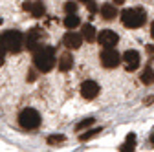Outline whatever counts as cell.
<instances>
[{
    "mask_svg": "<svg viewBox=\"0 0 154 152\" xmlns=\"http://www.w3.org/2000/svg\"><path fill=\"white\" fill-rule=\"evenodd\" d=\"M101 17L105 20H114L116 17H118V11H116V6L114 4H105L101 8Z\"/></svg>",
    "mask_w": 154,
    "mask_h": 152,
    "instance_id": "4fadbf2b",
    "label": "cell"
},
{
    "mask_svg": "<svg viewBox=\"0 0 154 152\" xmlns=\"http://www.w3.org/2000/svg\"><path fill=\"white\" fill-rule=\"evenodd\" d=\"M4 61H6V50H4L2 46H0V66L4 64Z\"/></svg>",
    "mask_w": 154,
    "mask_h": 152,
    "instance_id": "7402d4cb",
    "label": "cell"
},
{
    "mask_svg": "<svg viewBox=\"0 0 154 152\" xmlns=\"http://www.w3.org/2000/svg\"><path fill=\"white\" fill-rule=\"evenodd\" d=\"M83 37H85L88 42H94L95 41V28L92 24H85L83 26Z\"/></svg>",
    "mask_w": 154,
    "mask_h": 152,
    "instance_id": "e0dca14e",
    "label": "cell"
},
{
    "mask_svg": "<svg viewBox=\"0 0 154 152\" xmlns=\"http://www.w3.org/2000/svg\"><path fill=\"white\" fill-rule=\"evenodd\" d=\"M99 61H101V64L105 66V68H118L123 61H121V55L116 51L114 48H105L103 51H101V55H99Z\"/></svg>",
    "mask_w": 154,
    "mask_h": 152,
    "instance_id": "5b68a950",
    "label": "cell"
},
{
    "mask_svg": "<svg viewBox=\"0 0 154 152\" xmlns=\"http://www.w3.org/2000/svg\"><path fill=\"white\" fill-rule=\"evenodd\" d=\"M88 9H90L92 13H95V11H97V6L94 4V0H92V2H88Z\"/></svg>",
    "mask_w": 154,
    "mask_h": 152,
    "instance_id": "603a6c76",
    "label": "cell"
},
{
    "mask_svg": "<svg viewBox=\"0 0 154 152\" xmlns=\"http://www.w3.org/2000/svg\"><path fill=\"white\" fill-rule=\"evenodd\" d=\"M134 148H136V136H134V134H128V136H127V141L119 147V150H121V152H132Z\"/></svg>",
    "mask_w": 154,
    "mask_h": 152,
    "instance_id": "5bb4252c",
    "label": "cell"
},
{
    "mask_svg": "<svg viewBox=\"0 0 154 152\" xmlns=\"http://www.w3.org/2000/svg\"><path fill=\"white\" fill-rule=\"evenodd\" d=\"M121 61H123V64H125V68H127L128 71H134V70L140 68L141 57H140V53H138L136 50H127V51L123 53V57H121Z\"/></svg>",
    "mask_w": 154,
    "mask_h": 152,
    "instance_id": "52a82bcc",
    "label": "cell"
},
{
    "mask_svg": "<svg viewBox=\"0 0 154 152\" xmlns=\"http://www.w3.org/2000/svg\"><path fill=\"white\" fill-rule=\"evenodd\" d=\"M33 64L38 71H50L55 66V51L51 46H38L33 53Z\"/></svg>",
    "mask_w": 154,
    "mask_h": 152,
    "instance_id": "6da1fadb",
    "label": "cell"
},
{
    "mask_svg": "<svg viewBox=\"0 0 154 152\" xmlns=\"http://www.w3.org/2000/svg\"><path fill=\"white\" fill-rule=\"evenodd\" d=\"M112 2H114V4H116V6H121V4H123V2H125V0H112Z\"/></svg>",
    "mask_w": 154,
    "mask_h": 152,
    "instance_id": "d4e9b609",
    "label": "cell"
},
{
    "mask_svg": "<svg viewBox=\"0 0 154 152\" xmlns=\"http://www.w3.org/2000/svg\"><path fill=\"white\" fill-rule=\"evenodd\" d=\"M0 46H2L6 51H11V53H18L22 51L24 48V35L17 29H9V31H4L0 35Z\"/></svg>",
    "mask_w": 154,
    "mask_h": 152,
    "instance_id": "7a4b0ae2",
    "label": "cell"
},
{
    "mask_svg": "<svg viewBox=\"0 0 154 152\" xmlns=\"http://www.w3.org/2000/svg\"><path fill=\"white\" fill-rule=\"evenodd\" d=\"M41 41H42V31L38 29V28H33V29H29V31L26 33V37H24V46H26L28 50L35 51L38 46H41Z\"/></svg>",
    "mask_w": 154,
    "mask_h": 152,
    "instance_id": "8992f818",
    "label": "cell"
},
{
    "mask_svg": "<svg viewBox=\"0 0 154 152\" xmlns=\"http://www.w3.org/2000/svg\"><path fill=\"white\" fill-rule=\"evenodd\" d=\"M26 9H29V13H31V17H35V18H42V15L46 13V8H44V4L42 2H33L31 6H24Z\"/></svg>",
    "mask_w": 154,
    "mask_h": 152,
    "instance_id": "7c38bea8",
    "label": "cell"
},
{
    "mask_svg": "<svg viewBox=\"0 0 154 152\" xmlns=\"http://www.w3.org/2000/svg\"><path fill=\"white\" fill-rule=\"evenodd\" d=\"M147 51H149V53L154 57V46H147Z\"/></svg>",
    "mask_w": 154,
    "mask_h": 152,
    "instance_id": "cb8c5ba5",
    "label": "cell"
},
{
    "mask_svg": "<svg viewBox=\"0 0 154 152\" xmlns=\"http://www.w3.org/2000/svg\"><path fill=\"white\" fill-rule=\"evenodd\" d=\"M140 79H141V83L147 84V86L152 84V83H154V70H152V68H145V70L141 71V77H140Z\"/></svg>",
    "mask_w": 154,
    "mask_h": 152,
    "instance_id": "2e32d148",
    "label": "cell"
},
{
    "mask_svg": "<svg viewBox=\"0 0 154 152\" xmlns=\"http://www.w3.org/2000/svg\"><path fill=\"white\" fill-rule=\"evenodd\" d=\"M83 39H85L83 35L75 33V31H68V33L64 35L63 42H64V46H66L68 50H79L81 44H83Z\"/></svg>",
    "mask_w": 154,
    "mask_h": 152,
    "instance_id": "30bf717a",
    "label": "cell"
},
{
    "mask_svg": "<svg viewBox=\"0 0 154 152\" xmlns=\"http://www.w3.org/2000/svg\"><path fill=\"white\" fill-rule=\"evenodd\" d=\"M64 11H66V13H75V11H77V4L72 2V0H68V2L64 4Z\"/></svg>",
    "mask_w": 154,
    "mask_h": 152,
    "instance_id": "ffe728a7",
    "label": "cell"
},
{
    "mask_svg": "<svg viewBox=\"0 0 154 152\" xmlns=\"http://www.w3.org/2000/svg\"><path fill=\"white\" fill-rule=\"evenodd\" d=\"M79 17H77L75 13H68V17L64 18V28L66 29H73V28H77L79 26Z\"/></svg>",
    "mask_w": 154,
    "mask_h": 152,
    "instance_id": "9a60e30c",
    "label": "cell"
},
{
    "mask_svg": "<svg viewBox=\"0 0 154 152\" xmlns=\"http://www.w3.org/2000/svg\"><path fill=\"white\" fill-rule=\"evenodd\" d=\"M94 117H86V119H83L81 123H77V126H75V130H85V128H88L90 125H94Z\"/></svg>",
    "mask_w": 154,
    "mask_h": 152,
    "instance_id": "d6986e66",
    "label": "cell"
},
{
    "mask_svg": "<svg viewBox=\"0 0 154 152\" xmlns=\"http://www.w3.org/2000/svg\"><path fill=\"white\" fill-rule=\"evenodd\" d=\"M18 123L26 130H35V128L41 126V114L35 108H24L18 114Z\"/></svg>",
    "mask_w": 154,
    "mask_h": 152,
    "instance_id": "277c9868",
    "label": "cell"
},
{
    "mask_svg": "<svg viewBox=\"0 0 154 152\" xmlns=\"http://www.w3.org/2000/svg\"><path fill=\"white\" fill-rule=\"evenodd\" d=\"M63 141H64V136H50V138H48V143H50V145L63 143Z\"/></svg>",
    "mask_w": 154,
    "mask_h": 152,
    "instance_id": "44dd1931",
    "label": "cell"
},
{
    "mask_svg": "<svg viewBox=\"0 0 154 152\" xmlns=\"http://www.w3.org/2000/svg\"><path fill=\"white\" fill-rule=\"evenodd\" d=\"M101 132H103V126H97V128H94V130H88L86 134H83V136H81L79 139H81V141L92 139V138H95V136H97V134H101Z\"/></svg>",
    "mask_w": 154,
    "mask_h": 152,
    "instance_id": "ac0fdd59",
    "label": "cell"
},
{
    "mask_svg": "<svg viewBox=\"0 0 154 152\" xmlns=\"http://www.w3.org/2000/svg\"><path fill=\"white\" fill-rule=\"evenodd\" d=\"M97 42L103 46V48H114L116 44L119 42V37L116 31L112 29H103L99 35H97Z\"/></svg>",
    "mask_w": 154,
    "mask_h": 152,
    "instance_id": "ba28073f",
    "label": "cell"
},
{
    "mask_svg": "<svg viewBox=\"0 0 154 152\" xmlns=\"http://www.w3.org/2000/svg\"><path fill=\"white\" fill-rule=\"evenodd\" d=\"M150 35H152V39H154V22H152V26H150Z\"/></svg>",
    "mask_w": 154,
    "mask_h": 152,
    "instance_id": "484cf974",
    "label": "cell"
},
{
    "mask_svg": "<svg viewBox=\"0 0 154 152\" xmlns=\"http://www.w3.org/2000/svg\"><path fill=\"white\" fill-rule=\"evenodd\" d=\"M57 66H59L61 71H68V70H72V66H73V57H72V53H63V55H61V59L57 61Z\"/></svg>",
    "mask_w": 154,
    "mask_h": 152,
    "instance_id": "8fae6325",
    "label": "cell"
},
{
    "mask_svg": "<svg viewBox=\"0 0 154 152\" xmlns=\"http://www.w3.org/2000/svg\"><path fill=\"white\" fill-rule=\"evenodd\" d=\"M147 20V15L140 9H125L121 13V22L125 28H130V29H136V28H141Z\"/></svg>",
    "mask_w": 154,
    "mask_h": 152,
    "instance_id": "3957f363",
    "label": "cell"
},
{
    "mask_svg": "<svg viewBox=\"0 0 154 152\" xmlns=\"http://www.w3.org/2000/svg\"><path fill=\"white\" fill-rule=\"evenodd\" d=\"M99 84L95 83V81H85L83 84H81V96L85 97V99H95L99 96Z\"/></svg>",
    "mask_w": 154,
    "mask_h": 152,
    "instance_id": "9c48e42d",
    "label": "cell"
},
{
    "mask_svg": "<svg viewBox=\"0 0 154 152\" xmlns=\"http://www.w3.org/2000/svg\"><path fill=\"white\" fill-rule=\"evenodd\" d=\"M150 143L154 145V132H152V134H150Z\"/></svg>",
    "mask_w": 154,
    "mask_h": 152,
    "instance_id": "4316f807",
    "label": "cell"
},
{
    "mask_svg": "<svg viewBox=\"0 0 154 152\" xmlns=\"http://www.w3.org/2000/svg\"><path fill=\"white\" fill-rule=\"evenodd\" d=\"M81 2H85V4H88V2H92V0H81Z\"/></svg>",
    "mask_w": 154,
    "mask_h": 152,
    "instance_id": "83f0119b",
    "label": "cell"
}]
</instances>
